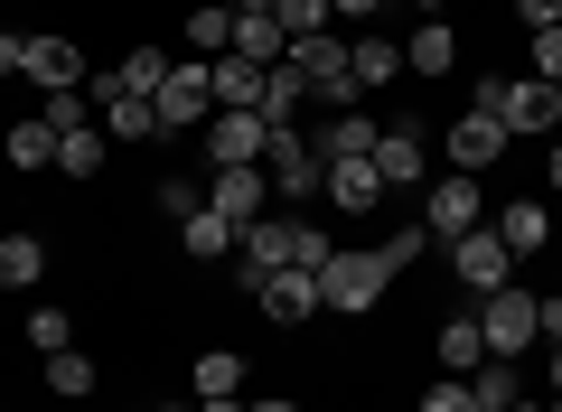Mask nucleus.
I'll list each match as a JSON object with an SVG mask.
<instances>
[{
  "label": "nucleus",
  "mask_w": 562,
  "mask_h": 412,
  "mask_svg": "<svg viewBox=\"0 0 562 412\" xmlns=\"http://www.w3.org/2000/svg\"><path fill=\"white\" fill-rule=\"evenodd\" d=\"M20 57H29V38H10V29H0V76H20Z\"/></svg>",
  "instance_id": "a19ab883"
},
{
  "label": "nucleus",
  "mask_w": 562,
  "mask_h": 412,
  "mask_svg": "<svg viewBox=\"0 0 562 412\" xmlns=\"http://www.w3.org/2000/svg\"><path fill=\"white\" fill-rule=\"evenodd\" d=\"M272 151V122L244 113V103H216L206 113V169H254V159Z\"/></svg>",
  "instance_id": "20e7f679"
},
{
  "label": "nucleus",
  "mask_w": 562,
  "mask_h": 412,
  "mask_svg": "<svg viewBox=\"0 0 562 412\" xmlns=\"http://www.w3.org/2000/svg\"><path fill=\"white\" fill-rule=\"evenodd\" d=\"M198 412H244V393H206V403Z\"/></svg>",
  "instance_id": "c03bdc74"
},
{
  "label": "nucleus",
  "mask_w": 562,
  "mask_h": 412,
  "mask_svg": "<svg viewBox=\"0 0 562 412\" xmlns=\"http://www.w3.org/2000/svg\"><path fill=\"white\" fill-rule=\"evenodd\" d=\"M262 178H272V197H319V178H328V159L310 151L301 132H272V151H262Z\"/></svg>",
  "instance_id": "1a4fd4ad"
},
{
  "label": "nucleus",
  "mask_w": 562,
  "mask_h": 412,
  "mask_svg": "<svg viewBox=\"0 0 562 412\" xmlns=\"http://www.w3.org/2000/svg\"><path fill=\"white\" fill-rule=\"evenodd\" d=\"M497 235H506V254H543V244H553V216H543V207H525V197H506L497 207Z\"/></svg>",
  "instance_id": "f3484780"
},
{
  "label": "nucleus",
  "mask_w": 562,
  "mask_h": 412,
  "mask_svg": "<svg viewBox=\"0 0 562 412\" xmlns=\"http://www.w3.org/2000/svg\"><path fill=\"white\" fill-rule=\"evenodd\" d=\"M103 151H113V141H103V122H85V132H66V141H57V169H66V178H94V169H103Z\"/></svg>",
  "instance_id": "cd10ccee"
},
{
  "label": "nucleus",
  "mask_w": 562,
  "mask_h": 412,
  "mask_svg": "<svg viewBox=\"0 0 562 412\" xmlns=\"http://www.w3.org/2000/svg\"><path fill=\"white\" fill-rule=\"evenodd\" d=\"M244 291H254V310L272 319V329H301V319H319V272H301V263H272V272H254Z\"/></svg>",
  "instance_id": "7ed1b4c3"
},
{
  "label": "nucleus",
  "mask_w": 562,
  "mask_h": 412,
  "mask_svg": "<svg viewBox=\"0 0 562 412\" xmlns=\"http://www.w3.org/2000/svg\"><path fill=\"white\" fill-rule=\"evenodd\" d=\"M487 356V337H479V310H460V319H441V356H431V366L441 375H469Z\"/></svg>",
  "instance_id": "5701e85b"
},
{
  "label": "nucleus",
  "mask_w": 562,
  "mask_h": 412,
  "mask_svg": "<svg viewBox=\"0 0 562 412\" xmlns=\"http://www.w3.org/2000/svg\"><path fill=\"white\" fill-rule=\"evenodd\" d=\"M188 47L216 66L225 47H235V10H225V0H198V10H188Z\"/></svg>",
  "instance_id": "b1692460"
},
{
  "label": "nucleus",
  "mask_w": 562,
  "mask_h": 412,
  "mask_svg": "<svg viewBox=\"0 0 562 412\" xmlns=\"http://www.w3.org/2000/svg\"><path fill=\"white\" fill-rule=\"evenodd\" d=\"M441 254H450V272H460L479 300H487V291H506V272H516V254H506V235H497V225H479V235L441 244Z\"/></svg>",
  "instance_id": "0eeeda50"
},
{
  "label": "nucleus",
  "mask_w": 562,
  "mask_h": 412,
  "mask_svg": "<svg viewBox=\"0 0 562 412\" xmlns=\"http://www.w3.org/2000/svg\"><path fill=\"white\" fill-rule=\"evenodd\" d=\"M160 207H169V216H198V207H206V188H198V178H169V188H160Z\"/></svg>",
  "instance_id": "e433bc0d"
},
{
  "label": "nucleus",
  "mask_w": 562,
  "mask_h": 412,
  "mask_svg": "<svg viewBox=\"0 0 562 412\" xmlns=\"http://www.w3.org/2000/svg\"><path fill=\"white\" fill-rule=\"evenodd\" d=\"M450 57H460V38H450V20H422L413 38H403V66H413V76H450Z\"/></svg>",
  "instance_id": "a211bd4d"
},
{
  "label": "nucleus",
  "mask_w": 562,
  "mask_h": 412,
  "mask_svg": "<svg viewBox=\"0 0 562 412\" xmlns=\"http://www.w3.org/2000/svg\"><path fill=\"white\" fill-rule=\"evenodd\" d=\"M375 132H384V122H366V113H338L328 132H310V151H319V159H366V151H375Z\"/></svg>",
  "instance_id": "412c9836"
},
{
  "label": "nucleus",
  "mask_w": 562,
  "mask_h": 412,
  "mask_svg": "<svg viewBox=\"0 0 562 412\" xmlns=\"http://www.w3.org/2000/svg\"><path fill=\"white\" fill-rule=\"evenodd\" d=\"M441 141H450V169H469V178H479V169H487V159H497V151H506V141H516V132H506L497 113H479V103H469V113L450 122Z\"/></svg>",
  "instance_id": "9b49d317"
},
{
  "label": "nucleus",
  "mask_w": 562,
  "mask_h": 412,
  "mask_svg": "<svg viewBox=\"0 0 562 412\" xmlns=\"http://www.w3.org/2000/svg\"><path fill=\"white\" fill-rule=\"evenodd\" d=\"M479 113H497L506 132H543V122H553L535 76H487V85H479Z\"/></svg>",
  "instance_id": "9d476101"
},
{
  "label": "nucleus",
  "mask_w": 562,
  "mask_h": 412,
  "mask_svg": "<svg viewBox=\"0 0 562 412\" xmlns=\"http://www.w3.org/2000/svg\"><path fill=\"white\" fill-rule=\"evenodd\" d=\"M20 76H38L47 94H76V85H85V57H76V47H66V38H29Z\"/></svg>",
  "instance_id": "2eb2a0df"
},
{
  "label": "nucleus",
  "mask_w": 562,
  "mask_h": 412,
  "mask_svg": "<svg viewBox=\"0 0 562 412\" xmlns=\"http://www.w3.org/2000/svg\"><path fill=\"white\" fill-rule=\"evenodd\" d=\"M29 347H47V356L76 347V319H66V310H29Z\"/></svg>",
  "instance_id": "72a5a7b5"
},
{
  "label": "nucleus",
  "mask_w": 562,
  "mask_h": 412,
  "mask_svg": "<svg viewBox=\"0 0 562 412\" xmlns=\"http://www.w3.org/2000/svg\"><path fill=\"white\" fill-rule=\"evenodd\" d=\"M479 337H487V356H525L535 347V291H525V281H506V291H487L479 300Z\"/></svg>",
  "instance_id": "39448f33"
},
{
  "label": "nucleus",
  "mask_w": 562,
  "mask_h": 412,
  "mask_svg": "<svg viewBox=\"0 0 562 412\" xmlns=\"http://www.w3.org/2000/svg\"><path fill=\"white\" fill-rule=\"evenodd\" d=\"M272 20H281V38H319L338 10H328V0H272Z\"/></svg>",
  "instance_id": "7c9ffc66"
},
{
  "label": "nucleus",
  "mask_w": 562,
  "mask_h": 412,
  "mask_svg": "<svg viewBox=\"0 0 562 412\" xmlns=\"http://www.w3.org/2000/svg\"><path fill=\"white\" fill-rule=\"evenodd\" d=\"M516 20H525V29H553V20H562V0H516Z\"/></svg>",
  "instance_id": "ea45409f"
},
{
  "label": "nucleus",
  "mask_w": 562,
  "mask_h": 412,
  "mask_svg": "<svg viewBox=\"0 0 562 412\" xmlns=\"http://www.w3.org/2000/svg\"><path fill=\"white\" fill-rule=\"evenodd\" d=\"M553 188H562V141H553Z\"/></svg>",
  "instance_id": "09e8293b"
},
{
  "label": "nucleus",
  "mask_w": 562,
  "mask_h": 412,
  "mask_svg": "<svg viewBox=\"0 0 562 412\" xmlns=\"http://www.w3.org/2000/svg\"><path fill=\"white\" fill-rule=\"evenodd\" d=\"M328 10H338V20H357V29H366V20H375V10H384V0H328Z\"/></svg>",
  "instance_id": "79ce46f5"
},
{
  "label": "nucleus",
  "mask_w": 562,
  "mask_h": 412,
  "mask_svg": "<svg viewBox=\"0 0 562 412\" xmlns=\"http://www.w3.org/2000/svg\"><path fill=\"white\" fill-rule=\"evenodd\" d=\"M506 412H553V403H525V393H516V403H506Z\"/></svg>",
  "instance_id": "de8ad7c7"
},
{
  "label": "nucleus",
  "mask_w": 562,
  "mask_h": 412,
  "mask_svg": "<svg viewBox=\"0 0 562 412\" xmlns=\"http://www.w3.org/2000/svg\"><path fill=\"white\" fill-rule=\"evenodd\" d=\"M543 113H553V122H562V85H543Z\"/></svg>",
  "instance_id": "49530a36"
},
{
  "label": "nucleus",
  "mask_w": 562,
  "mask_h": 412,
  "mask_svg": "<svg viewBox=\"0 0 562 412\" xmlns=\"http://www.w3.org/2000/svg\"><path fill=\"white\" fill-rule=\"evenodd\" d=\"M328 254H338V244H328V225H310V216H291V263H301V272H319Z\"/></svg>",
  "instance_id": "473e14b6"
},
{
  "label": "nucleus",
  "mask_w": 562,
  "mask_h": 412,
  "mask_svg": "<svg viewBox=\"0 0 562 412\" xmlns=\"http://www.w3.org/2000/svg\"><path fill=\"white\" fill-rule=\"evenodd\" d=\"M422 412H479V403H469V385L450 375V385H431V393H422Z\"/></svg>",
  "instance_id": "4c0bfd02"
},
{
  "label": "nucleus",
  "mask_w": 562,
  "mask_h": 412,
  "mask_svg": "<svg viewBox=\"0 0 562 412\" xmlns=\"http://www.w3.org/2000/svg\"><path fill=\"white\" fill-rule=\"evenodd\" d=\"M103 141H160V113H150L140 94H113L103 103Z\"/></svg>",
  "instance_id": "bb28decb"
},
{
  "label": "nucleus",
  "mask_w": 562,
  "mask_h": 412,
  "mask_svg": "<svg viewBox=\"0 0 562 412\" xmlns=\"http://www.w3.org/2000/svg\"><path fill=\"white\" fill-rule=\"evenodd\" d=\"M150 113H160V132H198V122L216 113V76H206V57H169Z\"/></svg>",
  "instance_id": "f03ea898"
},
{
  "label": "nucleus",
  "mask_w": 562,
  "mask_h": 412,
  "mask_svg": "<svg viewBox=\"0 0 562 412\" xmlns=\"http://www.w3.org/2000/svg\"><path fill=\"white\" fill-rule=\"evenodd\" d=\"M47 385H57L66 403H85V393H94V356H76V347H57V356H47Z\"/></svg>",
  "instance_id": "c756f323"
},
{
  "label": "nucleus",
  "mask_w": 562,
  "mask_h": 412,
  "mask_svg": "<svg viewBox=\"0 0 562 412\" xmlns=\"http://www.w3.org/2000/svg\"><path fill=\"white\" fill-rule=\"evenodd\" d=\"M301 103H310V76H301V66H291V57H281L272 76H262V103H254V113L272 122V132H291V113H301Z\"/></svg>",
  "instance_id": "dca6fc26"
},
{
  "label": "nucleus",
  "mask_w": 562,
  "mask_h": 412,
  "mask_svg": "<svg viewBox=\"0 0 562 412\" xmlns=\"http://www.w3.org/2000/svg\"><path fill=\"white\" fill-rule=\"evenodd\" d=\"M535 85H562V20L535 29Z\"/></svg>",
  "instance_id": "c9c22d12"
},
{
  "label": "nucleus",
  "mask_w": 562,
  "mask_h": 412,
  "mask_svg": "<svg viewBox=\"0 0 562 412\" xmlns=\"http://www.w3.org/2000/svg\"><path fill=\"white\" fill-rule=\"evenodd\" d=\"M206 393H244V356L206 347V356H198V403H206Z\"/></svg>",
  "instance_id": "2f4dec72"
},
{
  "label": "nucleus",
  "mask_w": 562,
  "mask_h": 412,
  "mask_svg": "<svg viewBox=\"0 0 562 412\" xmlns=\"http://www.w3.org/2000/svg\"><path fill=\"white\" fill-rule=\"evenodd\" d=\"M479 225H487L479 178H469V169H450L441 188H431V216H422V235H431V244H460V235H479Z\"/></svg>",
  "instance_id": "423d86ee"
},
{
  "label": "nucleus",
  "mask_w": 562,
  "mask_h": 412,
  "mask_svg": "<svg viewBox=\"0 0 562 412\" xmlns=\"http://www.w3.org/2000/svg\"><path fill=\"white\" fill-rule=\"evenodd\" d=\"M543 385H553V393H562V347H553V356H543Z\"/></svg>",
  "instance_id": "a18cd8bd"
},
{
  "label": "nucleus",
  "mask_w": 562,
  "mask_h": 412,
  "mask_svg": "<svg viewBox=\"0 0 562 412\" xmlns=\"http://www.w3.org/2000/svg\"><path fill=\"white\" fill-rule=\"evenodd\" d=\"M384 281H394V263H384L375 244H338V254L319 263V310L357 319V310H375V300H384Z\"/></svg>",
  "instance_id": "f257e3e1"
},
{
  "label": "nucleus",
  "mask_w": 562,
  "mask_h": 412,
  "mask_svg": "<svg viewBox=\"0 0 562 412\" xmlns=\"http://www.w3.org/2000/svg\"><path fill=\"white\" fill-rule=\"evenodd\" d=\"M206 207L235 216V225H254V216H272L281 197H272V178H262V159H254V169H206Z\"/></svg>",
  "instance_id": "6e6552de"
},
{
  "label": "nucleus",
  "mask_w": 562,
  "mask_h": 412,
  "mask_svg": "<svg viewBox=\"0 0 562 412\" xmlns=\"http://www.w3.org/2000/svg\"><path fill=\"white\" fill-rule=\"evenodd\" d=\"M394 76H403V47L375 38V29H357V38H347V85H357V94H375V85H394Z\"/></svg>",
  "instance_id": "ddd939ff"
},
{
  "label": "nucleus",
  "mask_w": 562,
  "mask_h": 412,
  "mask_svg": "<svg viewBox=\"0 0 562 412\" xmlns=\"http://www.w3.org/2000/svg\"><path fill=\"white\" fill-rule=\"evenodd\" d=\"M160 412H198V403H160Z\"/></svg>",
  "instance_id": "8fccbe9b"
},
{
  "label": "nucleus",
  "mask_w": 562,
  "mask_h": 412,
  "mask_svg": "<svg viewBox=\"0 0 562 412\" xmlns=\"http://www.w3.org/2000/svg\"><path fill=\"white\" fill-rule=\"evenodd\" d=\"M47 272V244L38 235H0V291H29Z\"/></svg>",
  "instance_id": "a878e982"
},
{
  "label": "nucleus",
  "mask_w": 562,
  "mask_h": 412,
  "mask_svg": "<svg viewBox=\"0 0 562 412\" xmlns=\"http://www.w3.org/2000/svg\"><path fill=\"white\" fill-rule=\"evenodd\" d=\"M206 76H216V103H244V113H254V103H262V76H272V66H254V57H216Z\"/></svg>",
  "instance_id": "393cba45"
},
{
  "label": "nucleus",
  "mask_w": 562,
  "mask_h": 412,
  "mask_svg": "<svg viewBox=\"0 0 562 412\" xmlns=\"http://www.w3.org/2000/svg\"><path fill=\"white\" fill-rule=\"evenodd\" d=\"M10 159L20 169H47L57 159V122H10Z\"/></svg>",
  "instance_id": "c85d7f7f"
},
{
  "label": "nucleus",
  "mask_w": 562,
  "mask_h": 412,
  "mask_svg": "<svg viewBox=\"0 0 562 412\" xmlns=\"http://www.w3.org/2000/svg\"><path fill=\"white\" fill-rule=\"evenodd\" d=\"M179 244H188L198 263H225V254H235V216H216V207H198V216H179Z\"/></svg>",
  "instance_id": "4be33fe9"
},
{
  "label": "nucleus",
  "mask_w": 562,
  "mask_h": 412,
  "mask_svg": "<svg viewBox=\"0 0 562 412\" xmlns=\"http://www.w3.org/2000/svg\"><path fill=\"white\" fill-rule=\"evenodd\" d=\"M553 412H562V393H553Z\"/></svg>",
  "instance_id": "3c124183"
},
{
  "label": "nucleus",
  "mask_w": 562,
  "mask_h": 412,
  "mask_svg": "<svg viewBox=\"0 0 562 412\" xmlns=\"http://www.w3.org/2000/svg\"><path fill=\"white\" fill-rule=\"evenodd\" d=\"M375 254H384V263H394V272H413V263H422V254H431V235H422V225H394V235H384V244H375Z\"/></svg>",
  "instance_id": "f704fd0d"
},
{
  "label": "nucleus",
  "mask_w": 562,
  "mask_h": 412,
  "mask_svg": "<svg viewBox=\"0 0 562 412\" xmlns=\"http://www.w3.org/2000/svg\"><path fill=\"white\" fill-rule=\"evenodd\" d=\"M319 197H328V207H347V216H366V207H384V169H375V151H366V159H328Z\"/></svg>",
  "instance_id": "f8f14e48"
},
{
  "label": "nucleus",
  "mask_w": 562,
  "mask_h": 412,
  "mask_svg": "<svg viewBox=\"0 0 562 412\" xmlns=\"http://www.w3.org/2000/svg\"><path fill=\"white\" fill-rule=\"evenodd\" d=\"M225 57L281 66V57H291V38H281V20H272V10H254V20H235V47H225Z\"/></svg>",
  "instance_id": "aec40b11"
},
{
  "label": "nucleus",
  "mask_w": 562,
  "mask_h": 412,
  "mask_svg": "<svg viewBox=\"0 0 562 412\" xmlns=\"http://www.w3.org/2000/svg\"><path fill=\"white\" fill-rule=\"evenodd\" d=\"M244 412H301V403H291V393H262V403H244Z\"/></svg>",
  "instance_id": "37998d69"
},
{
  "label": "nucleus",
  "mask_w": 562,
  "mask_h": 412,
  "mask_svg": "<svg viewBox=\"0 0 562 412\" xmlns=\"http://www.w3.org/2000/svg\"><path fill=\"white\" fill-rule=\"evenodd\" d=\"M535 329H543V347H562V291H535Z\"/></svg>",
  "instance_id": "58836bf2"
},
{
  "label": "nucleus",
  "mask_w": 562,
  "mask_h": 412,
  "mask_svg": "<svg viewBox=\"0 0 562 412\" xmlns=\"http://www.w3.org/2000/svg\"><path fill=\"white\" fill-rule=\"evenodd\" d=\"M460 385H469V403H479V412H506V403H516V356H479Z\"/></svg>",
  "instance_id": "6ab92c4d"
},
{
  "label": "nucleus",
  "mask_w": 562,
  "mask_h": 412,
  "mask_svg": "<svg viewBox=\"0 0 562 412\" xmlns=\"http://www.w3.org/2000/svg\"><path fill=\"white\" fill-rule=\"evenodd\" d=\"M422 159H431V151H422V122H384V132H375V169H384V188H413Z\"/></svg>",
  "instance_id": "4468645a"
}]
</instances>
